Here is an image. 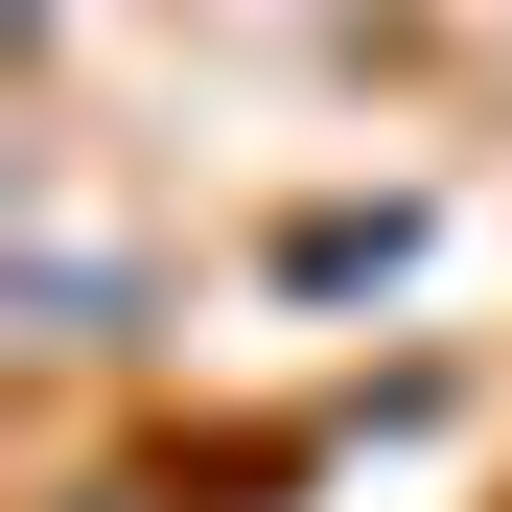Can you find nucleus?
Here are the masks:
<instances>
[{
	"label": "nucleus",
	"mask_w": 512,
	"mask_h": 512,
	"mask_svg": "<svg viewBox=\"0 0 512 512\" xmlns=\"http://www.w3.org/2000/svg\"><path fill=\"white\" fill-rule=\"evenodd\" d=\"M70 512H140V489H70Z\"/></svg>",
	"instance_id": "obj_1"
}]
</instances>
